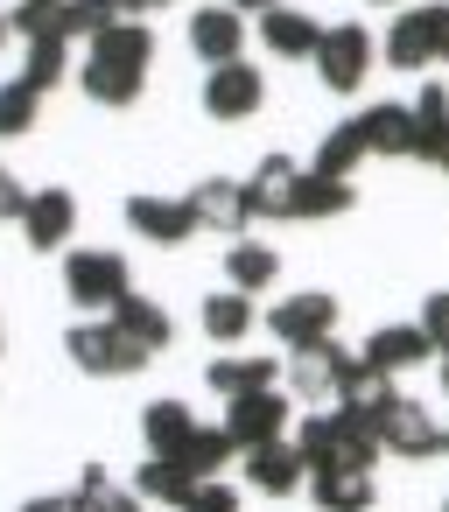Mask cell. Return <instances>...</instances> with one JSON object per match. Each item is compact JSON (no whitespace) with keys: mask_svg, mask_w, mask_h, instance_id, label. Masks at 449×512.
I'll return each instance as SVG.
<instances>
[{"mask_svg":"<svg viewBox=\"0 0 449 512\" xmlns=\"http://www.w3.org/2000/svg\"><path fill=\"white\" fill-rule=\"evenodd\" d=\"M148 64H155V36H148V22H113L106 36H92V57L78 64V85H85L92 106L127 113V106L148 92Z\"/></svg>","mask_w":449,"mask_h":512,"instance_id":"1","label":"cell"},{"mask_svg":"<svg viewBox=\"0 0 449 512\" xmlns=\"http://www.w3.org/2000/svg\"><path fill=\"white\" fill-rule=\"evenodd\" d=\"M64 295H71L78 309H106V316H113V302L134 295V267H127V253H113V246L64 253Z\"/></svg>","mask_w":449,"mask_h":512,"instance_id":"2","label":"cell"},{"mask_svg":"<svg viewBox=\"0 0 449 512\" xmlns=\"http://www.w3.org/2000/svg\"><path fill=\"white\" fill-rule=\"evenodd\" d=\"M372 428H379V449H393V456H407V463L442 456V428H435V414H428L421 400L393 393V386L372 400Z\"/></svg>","mask_w":449,"mask_h":512,"instance_id":"3","label":"cell"},{"mask_svg":"<svg viewBox=\"0 0 449 512\" xmlns=\"http://www.w3.org/2000/svg\"><path fill=\"white\" fill-rule=\"evenodd\" d=\"M64 358H71L85 379H134V372H148V351L127 344L113 323H78V330L64 337Z\"/></svg>","mask_w":449,"mask_h":512,"instance_id":"4","label":"cell"},{"mask_svg":"<svg viewBox=\"0 0 449 512\" xmlns=\"http://www.w3.org/2000/svg\"><path fill=\"white\" fill-rule=\"evenodd\" d=\"M372 57H379V43L358 29V22H337V29H323V43H316V78L330 85V92H358L365 85V71H372Z\"/></svg>","mask_w":449,"mask_h":512,"instance_id":"5","label":"cell"},{"mask_svg":"<svg viewBox=\"0 0 449 512\" xmlns=\"http://www.w3.org/2000/svg\"><path fill=\"white\" fill-rule=\"evenodd\" d=\"M267 330H274L288 351L323 344V337H337V295H323V288H309V295H281L274 316H267Z\"/></svg>","mask_w":449,"mask_h":512,"instance_id":"6","label":"cell"},{"mask_svg":"<svg viewBox=\"0 0 449 512\" xmlns=\"http://www.w3.org/2000/svg\"><path fill=\"white\" fill-rule=\"evenodd\" d=\"M260 106H267V78H260L246 57L204 71V113H211V120H253Z\"/></svg>","mask_w":449,"mask_h":512,"instance_id":"7","label":"cell"},{"mask_svg":"<svg viewBox=\"0 0 449 512\" xmlns=\"http://www.w3.org/2000/svg\"><path fill=\"white\" fill-rule=\"evenodd\" d=\"M190 211H197V232H218V239H239L253 225V204H246V183L232 176H204L190 190Z\"/></svg>","mask_w":449,"mask_h":512,"instance_id":"8","label":"cell"},{"mask_svg":"<svg viewBox=\"0 0 449 512\" xmlns=\"http://www.w3.org/2000/svg\"><path fill=\"white\" fill-rule=\"evenodd\" d=\"M225 435H232V449H239V456H246V449H260V442H281V435H288V407H281V393L267 386V393L225 400Z\"/></svg>","mask_w":449,"mask_h":512,"instance_id":"9","label":"cell"},{"mask_svg":"<svg viewBox=\"0 0 449 512\" xmlns=\"http://www.w3.org/2000/svg\"><path fill=\"white\" fill-rule=\"evenodd\" d=\"M78 232V197L71 190H29V211H22V239H29V253H57L64 239Z\"/></svg>","mask_w":449,"mask_h":512,"instance_id":"10","label":"cell"},{"mask_svg":"<svg viewBox=\"0 0 449 512\" xmlns=\"http://www.w3.org/2000/svg\"><path fill=\"white\" fill-rule=\"evenodd\" d=\"M127 225L155 246H190L197 239V211L190 197H127Z\"/></svg>","mask_w":449,"mask_h":512,"instance_id":"11","label":"cell"},{"mask_svg":"<svg viewBox=\"0 0 449 512\" xmlns=\"http://www.w3.org/2000/svg\"><path fill=\"white\" fill-rule=\"evenodd\" d=\"M106 323H113V330H120V337H127V344H141V351H148V358H155V351H169V344H176V316H169V309H162V302H148V295H120V302H113V316H106Z\"/></svg>","mask_w":449,"mask_h":512,"instance_id":"12","label":"cell"},{"mask_svg":"<svg viewBox=\"0 0 449 512\" xmlns=\"http://www.w3.org/2000/svg\"><path fill=\"white\" fill-rule=\"evenodd\" d=\"M246 484H253V491H267V498H288V491H302V484H309V470H302L295 442L281 435V442L246 449Z\"/></svg>","mask_w":449,"mask_h":512,"instance_id":"13","label":"cell"},{"mask_svg":"<svg viewBox=\"0 0 449 512\" xmlns=\"http://www.w3.org/2000/svg\"><path fill=\"white\" fill-rule=\"evenodd\" d=\"M190 50L218 71V64H239V50H246V22L232 15V8H197L190 15Z\"/></svg>","mask_w":449,"mask_h":512,"instance_id":"14","label":"cell"},{"mask_svg":"<svg viewBox=\"0 0 449 512\" xmlns=\"http://www.w3.org/2000/svg\"><path fill=\"white\" fill-rule=\"evenodd\" d=\"M435 344H428V330L421 323H386V330H372L365 337V365L386 379V372H407V365H421Z\"/></svg>","mask_w":449,"mask_h":512,"instance_id":"15","label":"cell"},{"mask_svg":"<svg viewBox=\"0 0 449 512\" xmlns=\"http://www.w3.org/2000/svg\"><path fill=\"white\" fill-rule=\"evenodd\" d=\"M211 393H225V400H246V393H267L274 379H281V358H246V351H225V358H211Z\"/></svg>","mask_w":449,"mask_h":512,"instance_id":"16","label":"cell"},{"mask_svg":"<svg viewBox=\"0 0 449 512\" xmlns=\"http://www.w3.org/2000/svg\"><path fill=\"white\" fill-rule=\"evenodd\" d=\"M260 43L274 50V57H316V43H323V29H316V15H302V8H267L260 15Z\"/></svg>","mask_w":449,"mask_h":512,"instance_id":"17","label":"cell"},{"mask_svg":"<svg viewBox=\"0 0 449 512\" xmlns=\"http://www.w3.org/2000/svg\"><path fill=\"white\" fill-rule=\"evenodd\" d=\"M379 50H386V64H393V71H428V64H435V43H428V8H400Z\"/></svg>","mask_w":449,"mask_h":512,"instance_id":"18","label":"cell"},{"mask_svg":"<svg viewBox=\"0 0 449 512\" xmlns=\"http://www.w3.org/2000/svg\"><path fill=\"white\" fill-rule=\"evenodd\" d=\"M351 127H358L365 155H414V113L407 106H365Z\"/></svg>","mask_w":449,"mask_h":512,"instance_id":"19","label":"cell"},{"mask_svg":"<svg viewBox=\"0 0 449 512\" xmlns=\"http://www.w3.org/2000/svg\"><path fill=\"white\" fill-rule=\"evenodd\" d=\"M316 512H372V470H309Z\"/></svg>","mask_w":449,"mask_h":512,"instance_id":"20","label":"cell"},{"mask_svg":"<svg viewBox=\"0 0 449 512\" xmlns=\"http://www.w3.org/2000/svg\"><path fill=\"white\" fill-rule=\"evenodd\" d=\"M295 176H302V162H288V155H267V162L253 169V183H246V204H253V218H288Z\"/></svg>","mask_w":449,"mask_h":512,"instance_id":"21","label":"cell"},{"mask_svg":"<svg viewBox=\"0 0 449 512\" xmlns=\"http://www.w3.org/2000/svg\"><path fill=\"white\" fill-rule=\"evenodd\" d=\"M358 204V190L351 183H330V176H295V197H288V225H309V218H337V211H351Z\"/></svg>","mask_w":449,"mask_h":512,"instance_id":"22","label":"cell"},{"mask_svg":"<svg viewBox=\"0 0 449 512\" xmlns=\"http://www.w3.org/2000/svg\"><path fill=\"white\" fill-rule=\"evenodd\" d=\"M190 435H197V414H190L183 400H148V407H141V442H148V456H176Z\"/></svg>","mask_w":449,"mask_h":512,"instance_id":"23","label":"cell"},{"mask_svg":"<svg viewBox=\"0 0 449 512\" xmlns=\"http://www.w3.org/2000/svg\"><path fill=\"white\" fill-rule=\"evenodd\" d=\"M407 113H414V162H435V155L449 148V92L428 85Z\"/></svg>","mask_w":449,"mask_h":512,"instance_id":"24","label":"cell"},{"mask_svg":"<svg viewBox=\"0 0 449 512\" xmlns=\"http://www.w3.org/2000/svg\"><path fill=\"white\" fill-rule=\"evenodd\" d=\"M64 78H71V43H64V36H50V43H29V57H22V85H29L36 99H50Z\"/></svg>","mask_w":449,"mask_h":512,"instance_id":"25","label":"cell"},{"mask_svg":"<svg viewBox=\"0 0 449 512\" xmlns=\"http://www.w3.org/2000/svg\"><path fill=\"white\" fill-rule=\"evenodd\" d=\"M204 330H211V344H239V337L253 330V302H246L239 288L204 295Z\"/></svg>","mask_w":449,"mask_h":512,"instance_id":"26","label":"cell"},{"mask_svg":"<svg viewBox=\"0 0 449 512\" xmlns=\"http://www.w3.org/2000/svg\"><path fill=\"white\" fill-rule=\"evenodd\" d=\"M134 491H141V498H162V505H176V512H183V505H190V491H197V477H190L176 456H148Z\"/></svg>","mask_w":449,"mask_h":512,"instance_id":"27","label":"cell"},{"mask_svg":"<svg viewBox=\"0 0 449 512\" xmlns=\"http://www.w3.org/2000/svg\"><path fill=\"white\" fill-rule=\"evenodd\" d=\"M365 162V141H358V127L344 120L337 134H323V148H316V162H309V176H330V183H351V169Z\"/></svg>","mask_w":449,"mask_h":512,"instance_id":"28","label":"cell"},{"mask_svg":"<svg viewBox=\"0 0 449 512\" xmlns=\"http://www.w3.org/2000/svg\"><path fill=\"white\" fill-rule=\"evenodd\" d=\"M232 456H239V449H232V435H225V428H197V435H190V442L176 449V463H183V470H190L197 484H204V477H218V470H225Z\"/></svg>","mask_w":449,"mask_h":512,"instance_id":"29","label":"cell"},{"mask_svg":"<svg viewBox=\"0 0 449 512\" xmlns=\"http://www.w3.org/2000/svg\"><path fill=\"white\" fill-rule=\"evenodd\" d=\"M274 274H281V260H274L267 246H232V253H225V281H232L239 295H260Z\"/></svg>","mask_w":449,"mask_h":512,"instance_id":"30","label":"cell"},{"mask_svg":"<svg viewBox=\"0 0 449 512\" xmlns=\"http://www.w3.org/2000/svg\"><path fill=\"white\" fill-rule=\"evenodd\" d=\"M78 491H85V512H141V491L113 484V470H106V463H85Z\"/></svg>","mask_w":449,"mask_h":512,"instance_id":"31","label":"cell"},{"mask_svg":"<svg viewBox=\"0 0 449 512\" xmlns=\"http://www.w3.org/2000/svg\"><path fill=\"white\" fill-rule=\"evenodd\" d=\"M8 29L22 36V43H50V36H64V0H22V8L8 15ZM71 43V36H64Z\"/></svg>","mask_w":449,"mask_h":512,"instance_id":"32","label":"cell"},{"mask_svg":"<svg viewBox=\"0 0 449 512\" xmlns=\"http://www.w3.org/2000/svg\"><path fill=\"white\" fill-rule=\"evenodd\" d=\"M36 113H43V99H36L22 78H8V85H0V141L29 134V127H36Z\"/></svg>","mask_w":449,"mask_h":512,"instance_id":"33","label":"cell"},{"mask_svg":"<svg viewBox=\"0 0 449 512\" xmlns=\"http://www.w3.org/2000/svg\"><path fill=\"white\" fill-rule=\"evenodd\" d=\"M120 15H113V0H64V36H106Z\"/></svg>","mask_w":449,"mask_h":512,"instance_id":"34","label":"cell"},{"mask_svg":"<svg viewBox=\"0 0 449 512\" xmlns=\"http://www.w3.org/2000/svg\"><path fill=\"white\" fill-rule=\"evenodd\" d=\"M295 456H302V470H330V414H309L295 428Z\"/></svg>","mask_w":449,"mask_h":512,"instance_id":"35","label":"cell"},{"mask_svg":"<svg viewBox=\"0 0 449 512\" xmlns=\"http://www.w3.org/2000/svg\"><path fill=\"white\" fill-rule=\"evenodd\" d=\"M183 512H239V491L232 484H218V477H204L197 491H190V505Z\"/></svg>","mask_w":449,"mask_h":512,"instance_id":"36","label":"cell"},{"mask_svg":"<svg viewBox=\"0 0 449 512\" xmlns=\"http://www.w3.org/2000/svg\"><path fill=\"white\" fill-rule=\"evenodd\" d=\"M421 330H428V344H435V351H449V288H435V295H428Z\"/></svg>","mask_w":449,"mask_h":512,"instance_id":"37","label":"cell"},{"mask_svg":"<svg viewBox=\"0 0 449 512\" xmlns=\"http://www.w3.org/2000/svg\"><path fill=\"white\" fill-rule=\"evenodd\" d=\"M22 211H29V190H22V176H15L8 162H0V218L22 225Z\"/></svg>","mask_w":449,"mask_h":512,"instance_id":"38","label":"cell"},{"mask_svg":"<svg viewBox=\"0 0 449 512\" xmlns=\"http://www.w3.org/2000/svg\"><path fill=\"white\" fill-rule=\"evenodd\" d=\"M22 512H85V491H36Z\"/></svg>","mask_w":449,"mask_h":512,"instance_id":"39","label":"cell"},{"mask_svg":"<svg viewBox=\"0 0 449 512\" xmlns=\"http://www.w3.org/2000/svg\"><path fill=\"white\" fill-rule=\"evenodd\" d=\"M428 43H435V64H449V8H428Z\"/></svg>","mask_w":449,"mask_h":512,"instance_id":"40","label":"cell"},{"mask_svg":"<svg viewBox=\"0 0 449 512\" xmlns=\"http://www.w3.org/2000/svg\"><path fill=\"white\" fill-rule=\"evenodd\" d=\"M155 8H162V0H113L120 22H141V15H155Z\"/></svg>","mask_w":449,"mask_h":512,"instance_id":"41","label":"cell"},{"mask_svg":"<svg viewBox=\"0 0 449 512\" xmlns=\"http://www.w3.org/2000/svg\"><path fill=\"white\" fill-rule=\"evenodd\" d=\"M267 8H281V0H232V15H267Z\"/></svg>","mask_w":449,"mask_h":512,"instance_id":"42","label":"cell"},{"mask_svg":"<svg viewBox=\"0 0 449 512\" xmlns=\"http://www.w3.org/2000/svg\"><path fill=\"white\" fill-rule=\"evenodd\" d=\"M435 169H442V176H449V148H442V155H435Z\"/></svg>","mask_w":449,"mask_h":512,"instance_id":"43","label":"cell"},{"mask_svg":"<svg viewBox=\"0 0 449 512\" xmlns=\"http://www.w3.org/2000/svg\"><path fill=\"white\" fill-rule=\"evenodd\" d=\"M372 8H407V0H372Z\"/></svg>","mask_w":449,"mask_h":512,"instance_id":"44","label":"cell"},{"mask_svg":"<svg viewBox=\"0 0 449 512\" xmlns=\"http://www.w3.org/2000/svg\"><path fill=\"white\" fill-rule=\"evenodd\" d=\"M8 36H15V29H8V15H0V43H8Z\"/></svg>","mask_w":449,"mask_h":512,"instance_id":"45","label":"cell"},{"mask_svg":"<svg viewBox=\"0 0 449 512\" xmlns=\"http://www.w3.org/2000/svg\"><path fill=\"white\" fill-rule=\"evenodd\" d=\"M442 393H449V358H442Z\"/></svg>","mask_w":449,"mask_h":512,"instance_id":"46","label":"cell"},{"mask_svg":"<svg viewBox=\"0 0 449 512\" xmlns=\"http://www.w3.org/2000/svg\"><path fill=\"white\" fill-rule=\"evenodd\" d=\"M442 449H449V428H442Z\"/></svg>","mask_w":449,"mask_h":512,"instance_id":"47","label":"cell"},{"mask_svg":"<svg viewBox=\"0 0 449 512\" xmlns=\"http://www.w3.org/2000/svg\"><path fill=\"white\" fill-rule=\"evenodd\" d=\"M0 344H8V330H0Z\"/></svg>","mask_w":449,"mask_h":512,"instance_id":"48","label":"cell"},{"mask_svg":"<svg viewBox=\"0 0 449 512\" xmlns=\"http://www.w3.org/2000/svg\"><path fill=\"white\" fill-rule=\"evenodd\" d=\"M442 512H449V505H442Z\"/></svg>","mask_w":449,"mask_h":512,"instance_id":"49","label":"cell"}]
</instances>
